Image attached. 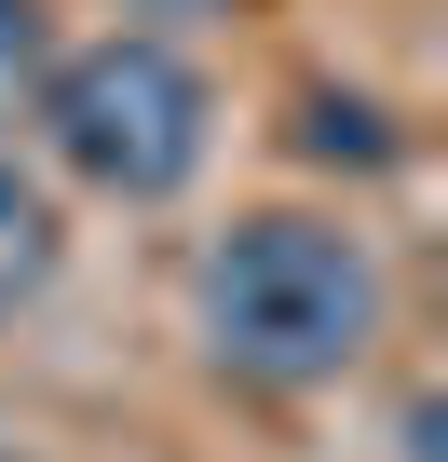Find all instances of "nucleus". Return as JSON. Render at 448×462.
<instances>
[{
  "label": "nucleus",
  "instance_id": "obj_1",
  "mask_svg": "<svg viewBox=\"0 0 448 462\" xmlns=\"http://www.w3.org/2000/svg\"><path fill=\"white\" fill-rule=\"evenodd\" d=\"M190 340L245 394H326L380 340V259L326 204H245L190 259Z\"/></svg>",
  "mask_w": 448,
  "mask_h": 462
},
{
  "label": "nucleus",
  "instance_id": "obj_2",
  "mask_svg": "<svg viewBox=\"0 0 448 462\" xmlns=\"http://www.w3.org/2000/svg\"><path fill=\"white\" fill-rule=\"evenodd\" d=\"M41 150L69 190L96 204H177L217 150V82L163 42V28H109V42H69L28 96Z\"/></svg>",
  "mask_w": 448,
  "mask_h": 462
},
{
  "label": "nucleus",
  "instance_id": "obj_3",
  "mask_svg": "<svg viewBox=\"0 0 448 462\" xmlns=\"http://www.w3.org/2000/svg\"><path fill=\"white\" fill-rule=\"evenodd\" d=\"M55 273H69V204H55L14 150H0V327H14Z\"/></svg>",
  "mask_w": 448,
  "mask_h": 462
},
{
  "label": "nucleus",
  "instance_id": "obj_4",
  "mask_svg": "<svg viewBox=\"0 0 448 462\" xmlns=\"http://www.w3.org/2000/svg\"><path fill=\"white\" fill-rule=\"evenodd\" d=\"M299 150L367 177V163H394V123H380V96H340V82H313V96H299Z\"/></svg>",
  "mask_w": 448,
  "mask_h": 462
},
{
  "label": "nucleus",
  "instance_id": "obj_5",
  "mask_svg": "<svg viewBox=\"0 0 448 462\" xmlns=\"http://www.w3.org/2000/svg\"><path fill=\"white\" fill-rule=\"evenodd\" d=\"M41 69H55V28H41V0H0V123H28Z\"/></svg>",
  "mask_w": 448,
  "mask_h": 462
},
{
  "label": "nucleus",
  "instance_id": "obj_6",
  "mask_svg": "<svg viewBox=\"0 0 448 462\" xmlns=\"http://www.w3.org/2000/svg\"><path fill=\"white\" fill-rule=\"evenodd\" d=\"M0 462H28V448H0Z\"/></svg>",
  "mask_w": 448,
  "mask_h": 462
}]
</instances>
